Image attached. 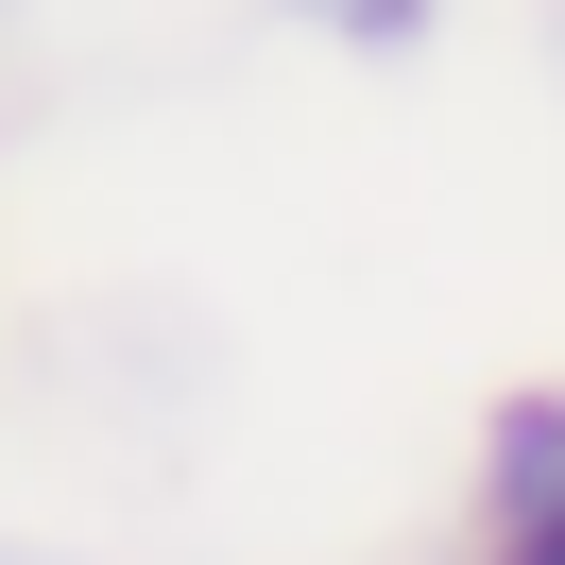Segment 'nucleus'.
<instances>
[{
	"label": "nucleus",
	"instance_id": "20e7f679",
	"mask_svg": "<svg viewBox=\"0 0 565 565\" xmlns=\"http://www.w3.org/2000/svg\"><path fill=\"white\" fill-rule=\"evenodd\" d=\"M0 565H86V548H35V531H0Z\"/></svg>",
	"mask_w": 565,
	"mask_h": 565
},
{
	"label": "nucleus",
	"instance_id": "423d86ee",
	"mask_svg": "<svg viewBox=\"0 0 565 565\" xmlns=\"http://www.w3.org/2000/svg\"><path fill=\"white\" fill-rule=\"evenodd\" d=\"M0 18H18V0H0Z\"/></svg>",
	"mask_w": 565,
	"mask_h": 565
},
{
	"label": "nucleus",
	"instance_id": "f03ea898",
	"mask_svg": "<svg viewBox=\"0 0 565 565\" xmlns=\"http://www.w3.org/2000/svg\"><path fill=\"white\" fill-rule=\"evenodd\" d=\"M257 18H275V35H309V52H343V70H412L462 0H257Z\"/></svg>",
	"mask_w": 565,
	"mask_h": 565
},
{
	"label": "nucleus",
	"instance_id": "39448f33",
	"mask_svg": "<svg viewBox=\"0 0 565 565\" xmlns=\"http://www.w3.org/2000/svg\"><path fill=\"white\" fill-rule=\"evenodd\" d=\"M548 70H565V0H548Z\"/></svg>",
	"mask_w": 565,
	"mask_h": 565
},
{
	"label": "nucleus",
	"instance_id": "f257e3e1",
	"mask_svg": "<svg viewBox=\"0 0 565 565\" xmlns=\"http://www.w3.org/2000/svg\"><path fill=\"white\" fill-rule=\"evenodd\" d=\"M548 514H565V377H514L480 394V446H462V548L548 531Z\"/></svg>",
	"mask_w": 565,
	"mask_h": 565
},
{
	"label": "nucleus",
	"instance_id": "7ed1b4c3",
	"mask_svg": "<svg viewBox=\"0 0 565 565\" xmlns=\"http://www.w3.org/2000/svg\"><path fill=\"white\" fill-rule=\"evenodd\" d=\"M462 565H565V514L548 531H497V548H462Z\"/></svg>",
	"mask_w": 565,
	"mask_h": 565
}]
</instances>
